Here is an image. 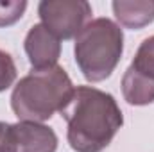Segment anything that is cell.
Here are the masks:
<instances>
[{"label": "cell", "mask_w": 154, "mask_h": 152, "mask_svg": "<svg viewBox=\"0 0 154 152\" xmlns=\"http://www.w3.org/2000/svg\"><path fill=\"white\" fill-rule=\"evenodd\" d=\"M27 9L25 0H0V27L16 23Z\"/></svg>", "instance_id": "cell-9"}, {"label": "cell", "mask_w": 154, "mask_h": 152, "mask_svg": "<svg viewBox=\"0 0 154 152\" xmlns=\"http://www.w3.org/2000/svg\"><path fill=\"white\" fill-rule=\"evenodd\" d=\"M74 90L72 79L57 65L45 70H31L16 82L11 93L13 113L20 122L41 123L66 108Z\"/></svg>", "instance_id": "cell-2"}, {"label": "cell", "mask_w": 154, "mask_h": 152, "mask_svg": "<svg viewBox=\"0 0 154 152\" xmlns=\"http://www.w3.org/2000/svg\"><path fill=\"white\" fill-rule=\"evenodd\" d=\"M23 47L32 70H45L56 66L61 56L59 38L54 36L43 23H36L29 29Z\"/></svg>", "instance_id": "cell-6"}, {"label": "cell", "mask_w": 154, "mask_h": 152, "mask_svg": "<svg viewBox=\"0 0 154 152\" xmlns=\"http://www.w3.org/2000/svg\"><path fill=\"white\" fill-rule=\"evenodd\" d=\"M57 136L43 123L18 122L7 123L4 152H56Z\"/></svg>", "instance_id": "cell-5"}, {"label": "cell", "mask_w": 154, "mask_h": 152, "mask_svg": "<svg viewBox=\"0 0 154 152\" xmlns=\"http://www.w3.org/2000/svg\"><path fill=\"white\" fill-rule=\"evenodd\" d=\"M111 7L120 25L127 29H142L154 22V0H115Z\"/></svg>", "instance_id": "cell-7"}, {"label": "cell", "mask_w": 154, "mask_h": 152, "mask_svg": "<svg viewBox=\"0 0 154 152\" xmlns=\"http://www.w3.org/2000/svg\"><path fill=\"white\" fill-rule=\"evenodd\" d=\"M129 70L154 84V36L142 41L133 63L129 65Z\"/></svg>", "instance_id": "cell-8"}, {"label": "cell", "mask_w": 154, "mask_h": 152, "mask_svg": "<svg viewBox=\"0 0 154 152\" xmlns=\"http://www.w3.org/2000/svg\"><path fill=\"white\" fill-rule=\"evenodd\" d=\"M61 114L68 123V143L75 152H102L124 123L115 97L93 86H77Z\"/></svg>", "instance_id": "cell-1"}, {"label": "cell", "mask_w": 154, "mask_h": 152, "mask_svg": "<svg viewBox=\"0 0 154 152\" xmlns=\"http://www.w3.org/2000/svg\"><path fill=\"white\" fill-rule=\"evenodd\" d=\"M124 52V32L109 18L90 20L75 36L74 56L90 82H100L113 74Z\"/></svg>", "instance_id": "cell-3"}, {"label": "cell", "mask_w": 154, "mask_h": 152, "mask_svg": "<svg viewBox=\"0 0 154 152\" xmlns=\"http://www.w3.org/2000/svg\"><path fill=\"white\" fill-rule=\"evenodd\" d=\"M41 23L59 39H72L91 18L86 0H43L38 5Z\"/></svg>", "instance_id": "cell-4"}, {"label": "cell", "mask_w": 154, "mask_h": 152, "mask_svg": "<svg viewBox=\"0 0 154 152\" xmlns=\"http://www.w3.org/2000/svg\"><path fill=\"white\" fill-rule=\"evenodd\" d=\"M16 81V65L11 54L0 50V91H5Z\"/></svg>", "instance_id": "cell-10"}]
</instances>
